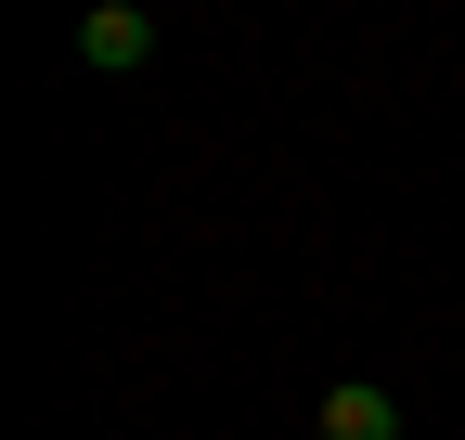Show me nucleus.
I'll list each match as a JSON object with an SVG mask.
<instances>
[{"label": "nucleus", "mask_w": 465, "mask_h": 440, "mask_svg": "<svg viewBox=\"0 0 465 440\" xmlns=\"http://www.w3.org/2000/svg\"><path fill=\"white\" fill-rule=\"evenodd\" d=\"M78 65L91 78H143L155 65V14H143V0H91V14H78Z\"/></svg>", "instance_id": "nucleus-1"}, {"label": "nucleus", "mask_w": 465, "mask_h": 440, "mask_svg": "<svg viewBox=\"0 0 465 440\" xmlns=\"http://www.w3.org/2000/svg\"><path fill=\"white\" fill-rule=\"evenodd\" d=\"M323 440H401V389H375V375H336V389H323Z\"/></svg>", "instance_id": "nucleus-2"}]
</instances>
